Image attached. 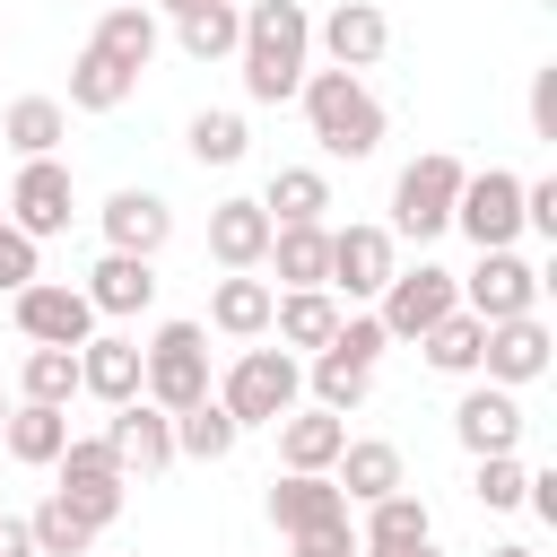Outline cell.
<instances>
[{
    "label": "cell",
    "mask_w": 557,
    "mask_h": 557,
    "mask_svg": "<svg viewBox=\"0 0 557 557\" xmlns=\"http://www.w3.org/2000/svg\"><path fill=\"white\" fill-rule=\"evenodd\" d=\"M261 261L278 270V287H322L331 278V226H270Z\"/></svg>",
    "instance_id": "cell-30"
},
{
    "label": "cell",
    "mask_w": 557,
    "mask_h": 557,
    "mask_svg": "<svg viewBox=\"0 0 557 557\" xmlns=\"http://www.w3.org/2000/svg\"><path fill=\"white\" fill-rule=\"evenodd\" d=\"M174 44L209 70V61H235V44H244V9L235 0H200V9H183L174 17Z\"/></svg>",
    "instance_id": "cell-29"
},
{
    "label": "cell",
    "mask_w": 557,
    "mask_h": 557,
    "mask_svg": "<svg viewBox=\"0 0 557 557\" xmlns=\"http://www.w3.org/2000/svg\"><path fill=\"white\" fill-rule=\"evenodd\" d=\"M0 557H35V531H26V513H0Z\"/></svg>",
    "instance_id": "cell-46"
},
{
    "label": "cell",
    "mask_w": 557,
    "mask_h": 557,
    "mask_svg": "<svg viewBox=\"0 0 557 557\" xmlns=\"http://www.w3.org/2000/svg\"><path fill=\"white\" fill-rule=\"evenodd\" d=\"M26 531H35V557H87V548H96V522L70 513L61 496H44V505L26 513Z\"/></svg>",
    "instance_id": "cell-37"
},
{
    "label": "cell",
    "mask_w": 557,
    "mask_h": 557,
    "mask_svg": "<svg viewBox=\"0 0 557 557\" xmlns=\"http://www.w3.org/2000/svg\"><path fill=\"white\" fill-rule=\"evenodd\" d=\"M244 444V426L218 409V400H191L183 418H174V461H226Z\"/></svg>",
    "instance_id": "cell-34"
},
{
    "label": "cell",
    "mask_w": 557,
    "mask_h": 557,
    "mask_svg": "<svg viewBox=\"0 0 557 557\" xmlns=\"http://www.w3.org/2000/svg\"><path fill=\"white\" fill-rule=\"evenodd\" d=\"M453 226H461L479 252H513V235H522V174H505V165H479V174H461Z\"/></svg>",
    "instance_id": "cell-7"
},
{
    "label": "cell",
    "mask_w": 557,
    "mask_h": 557,
    "mask_svg": "<svg viewBox=\"0 0 557 557\" xmlns=\"http://www.w3.org/2000/svg\"><path fill=\"white\" fill-rule=\"evenodd\" d=\"M87 44L139 78V70L157 61V44H165V35H157V9H148V0H122V9H104V17H96V35H87Z\"/></svg>",
    "instance_id": "cell-24"
},
{
    "label": "cell",
    "mask_w": 557,
    "mask_h": 557,
    "mask_svg": "<svg viewBox=\"0 0 557 557\" xmlns=\"http://www.w3.org/2000/svg\"><path fill=\"white\" fill-rule=\"evenodd\" d=\"M522 226L557 244V174H540V183H522Z\"/></svg>",
    "instance_id": "cell-44"
},
{
    "label": "cell",
    "mask_w": 557,
    "mask_h": 557,
    "mask_svg": "<svg viewBox=\"0 0 557 557\" xmlns=\"http://www.w3.org/2000/svg\"><path fill=\"white\" fill-rule=\"evenodd\" d=\"M270 331L287 339V348H331V331H339V296L331 287H287L278 305H270Z\"/></svg>",
    "instance_id": "cell-26"
},
{
    "label": "cell",
    "mask_w": 557,
    "mask_h": 557,
    "mask_svg": "<svg viewBox=\"0 0 557 557\" xmlns=\"http://www.w3.org/2000/svg\"><path fill=\"white\" fill-rule=\"evenodd\" d=\"M183 148H191L200 165H235V157L252 148V131H244V113H226V104H209V113H191V131H183Z\"/></svg>",
    "instance_id": "cell-38"
},
{
    "label": "cell",
    "mask_w": 557,
    "mask_h": 557,
    "mask_svg": "<svg viewBox=\"0 0 557 557\" xmlns=\"http://www.w3.org/2000/svg\"><path fill=\"white\" fill-rule=\"evenodd\" d=\"M270 522L287 540H313V531L348 522V496L331 487V470H287V479H270Z\"/></svg>",
    "instance_id": "cell-15"
},
{
    "label": "cell",
    "mask_w": 557,
    "mask_h": 557,
    "mask_svg": "<svg viewBox=\"0 0 557 557\" xmlns=\"http://www.w3.org/2000/svg\"><path fill=\"white\" fill-rule=\"evenodd\" d=\"M531 139H548V148H557V61H548V70H531Z\"/></svg>",
    "instance_id": "cell-43"
},
{
    "label": "cell",
    "mask_w": 557,
    "mask_h": 557,
    "mask_svg": "<svg viewBox=\"0 0 557 557\" xmlns=\"http://www.w3.org/2000/svg\"><path fill=\"white\" fill-rule=\"evenodd\" d=\"M78 296H87L96 313H113V322H122V313H148V305H157V261H139V252H104V261L87 270Z\"/></svg>",
    "instance_id": "cell-20"
},
{
    "label": "cell",
    "mask_w": 557,
    "mask_h": 557,
    "mask_svg": "<svg viewBox=\"0 0 557 557\" xmlns=\"http://www.w3.org/2000/svg\"><path fill=\"white\" fill-rule=\"evenodd\" d=\"M339 444H348V418H331V409H287L278 418V461L287 470H331Z\"/></svg>",
    "instance_id": "cell-28"
},
{
    "label": "cell",
    "mask_w": 557,
    "mask_h": 557,
    "mask_svg": "<svg viewBox=\"0 0 557 557\" xmlns=\"http://www.w3.org/2000/svg\"><path fill=\"white\" fill-rule=\"evenodd\" d=\"M453 305H461V278L418 261V270H392V287L374 296V322H383V339H426Z\"/></svg>",
    "instance_id": "cell-8"
},
{
    "label": "cell",
    "mask_w": 557,
    "mask_h": 557,
    "mask_svg": "<svg viewBox=\"0 0 557 557\" xmlns=\"http://www.w3.org/2000/svg\"><path fill=\"white\" fill-rule=\"evenodd\" d=\"M35 278H44V270H35V244L0 218V296H17V287H35Z\"/></svg>",
    "instance_id": "cell-42"
},
{
    "label": "cell",
    "mask_w": 557,
    "mask_h": 557,
    "mask_svg": "<svg viewBox=\"0 0 557 557\" xmlns=\"http://www.w3.org/2000/svg\"><path fill=\"white\" fill-rule=\"evenodd\" d=\"M305 131L322 139V157H374L383 148V104H374V87L366 78H348V70H305Z\"/></svg>",
    "instance_id": "cell-2"
},
{
    "label": "cell",
    "mask_w": 557,
    "mask_h": 557,
    "mask_svg": "<svg viewBox=\"0 0 557 557\" xmlns=\"http://www.w3.org/2000/svg\"><path fill=\"white\" fill-rule=\"evenodd\" d=\"M78 392H96L104 409L139 400V339H122V331H96V339L78 348Z\"/></svg>",
    "instance_id": "cell-22"
},
{
    "label": "cell",
    "mask_w": 557,
    "mask_h": 557,
    "mask_svg": "<svg viewBox=\"0 0 557 557\" xmlns=\"http://www.w3.org/2000/svg\"><path fill=\"white\" fill-rule=\"evenodd\" d=\"M104 444H113L122 479H165V470H174V418H165L157 400H122L113 426H104Z\"/></svg>",
    "instance_id": "cell-14"
},
{
    "label": "cell",
    "mask_w": 557,
    "mask_h": 557,
    "mask_svg": "<svg viewBox=\"0 0 557 557\" xmlns=\"http://www.w3.org/2000/svg\"><path fill=\"white\" fill-rule=\"evenodd\" d=\"M548 357H557V339H548V322H540V313L487 322V339H479V374H487L496 392H522V383H540V374H548Z\"/></svg>",
    "instance_id": "cell-12"
},
{
    "label": "cell",
    "mask_w": 557,
    "mask_h": 557,
    "mask_svg": "<svg viewBox=\"0 0 557 557\" xmlns=\"http://www.w3.org/2000/svg\"><path fill=\"white\" fill-rule=\"evenodd\" d=\"M305 383H313V409H331V418L366 409V392H374V374H366V366H348V357H331V348L313 357V374H305Z\"/></svg>",
    "instance_id": "cell-39"
},
{
    "label": "cell",
    "mask_w": 557,
    "mask_h": 557,
    "mask_svg": "<svg viewBox=\"0 0 557 557\" xmlns=\"http://www.w3.org/2000/svg\"><path fill=\"white\" fill-rule=\"evenodd\" d=\"M70 209H78V183H70V165L61 157H26L17 165V183H9V226L26 235V244H44V235H61L70 226Z\"/></svg>",
    "instance_id": "cell-10"
},
{
    "label": "cell",
    "mask_w": 557,
    "mask_h": 557,
    "mask_svg": "<svg viewBox=\"0 0 557 557\" xmlns=\"http://www.w3.org/2000/svg\"><path fill=\"white\" fill-rule=\"evenodd\" d=\"M487 557H531V548H487Z\"/></svg>",
    "instance_id": "cell-49"
},
{
    "label": "cell",
    "mask_w": 557,
    "mask_h": 557,
    "mask_svg": "<svg viewBox=\"0 0 557 557\" xmlns=\"http://www.w3.org/2000/svg\"><path fill=\"white\" fill-rule=\"evenodd\" d=\"M0 426H9V400H0Z\"/></svg>",
    "instance_id": "cell-50"
},
{
    "label": "cell",
    "mask_w": 557,
    "mask_h": 557,
    "mask_svg": "<svg viewBox=\"0 0 557 557\" xmlns=\"http://www.w3.org/2000/svg\"><path fill=\"white\" fill-rule=\"evenodd\" d=\"M331 487H339L348 505L392 496V487H400V444H383V435H348V444H339V461H331Z\"/></svg>",
    "instance_id": "cell-23"
},
{
    "label": "cell",
    "mask_w": 557,
    "mask_h": 557,
    "mask_svg": "<svg viewBox=\"0 0 557 557\" xmlns=\"http://www.w3.org/2000/svg\"><path fill=\"white\" fill-rule=\"evenodd\" d=\"M409 540H435V513H426V496H409V487L374 496V505H366V531H357V548H409Z\"/></svg>",
    "instance_id": "cell-33"
},
{
    "label": "cell",
    "mask_w": 557,
    "mask_h": 557,
    "mask_svg": "<svg viewBox=\"0 0 557 557\" xmlns=\"http://www.w3.org/2000/svg\"><path fill=\"white\" fill-rule=\"evenodd\" d=\"M392 339H383V322L374 313H339V331H331V357H348V366H366L374 374V357H383Z\"/></svg>",
    "instance_id": "cell-41"
},
{
    "label": "cell",
    "mask_w": 557,
    "mask_h": 557,
    "mask_svg": "<svg viewBox=\"0 0 557 557\" xmlns=\"http://www.w3.org/2000/svg\"><path fill=\"white\" fill-rule=\"evenodd\" d=\"M305 52H313V17L296 0H244V96L252 104H287L305 87Z\"/></svg>",
    "instance_id": "cell-1"
},
{
    "label": "cell",
    "mask_w": 557,
    "mask_h": 557,
    "mask_svg": "<svg viewBox=\"0 0 557 557\" xmlns=\"http://www.w3.org/2000/svg\"><path fill=\"white\" fill-rule=\"evenodd\" d=\"M392 270H400V235L392 226H331V296H348V305H374L383 287H392Z\"/></svg>",
    "instance_id": "cell-9"
},
{
    "label": "cell",
    "mask_w": 557,
    "mask_h": 557,
    "mask_svg": "<svg viewBox=\"0 0 557 557\" xmlns=\"http://www.w3.org/2000/svg\"><path fill=\"white\" fill-rule=\"evenodd\" d=\"M270 252V209L261 200H218L209 209V261L218 270H261Z\"/></svg>",
    "instance_id": "cell-19"
},
{
    "label": "cell",
    "mask_w": 557,
    "mask_h": 557,
    "mask_svg": "<svg viewBox=\"0 0 557 557\" xmlns=\"http://www.w3.org/2000/svg\"><path fill=\"white\" fill-rule=\"evenodd\" d=\"M209 400H218L235 426H278V418L305 400V366H296L287 348H244V357L209 383Z\"/></svg>",
    "instance_id": "cell-3"
},
{
    "label": "cell",
    "mask_w": 557,
    "mask_h": 557,
    "mask_svg": "<svg viewBox=\"0 0 557 557\" xmlns=\"http://www.w3.org/2000/svg\"><path fill=\"white\" fill-rule=\"evenodd\" d=\"M453 435H461V453H513L522 444V400L513 392H496V383H470L461 400H453Z\"/></svg>",
    "instance_id": "cell-18"
},
{
    "label": "cell",
    "mask_w": 557,
    "mask_h": 557,
    "mask_svg": "<svg viewBox=\"0 0 557 557\" xmlns=\"http://www.w3.org/2000/svg\"><path fill=\"white\" fill-rule=\"evenodd\" d=\"M9 313H17V331H26L35 348H87V339H96V305H87L78 287H61V278L17 287Z\"/></svg>",
    "instance_id": "cell-11"
},
{
    "label": "cell",
    "mask_w": 557,
    "mask_h": 557,
    "mask_svg": "<svg viewBox=\"0 0 557 557\" xmlns=\"http://www.w3.org/2000/svg\"><path fill=\"white\" fill-rule=\"evenodd\" d=\"M52 479H61L52 496H61L70 513H87L96 531L131 505V479H122V461H113V444H104V435H70V444H61V461H52Z\"/></svg>",
    "instance_id": "cell-6"
},
{
    "label": "cell",
    "mask_w": 557,
    "mask_h": 557,
    "mask_svg": "<svg viewBox=\"0 0 557 557\" xmlns=\"http://www.w3.org/2000/svg\"><path fill=\"white\" fill-rule=\"evenodd\" d=\"M70 392H78V348H26V366H17V400L70 409Z\"/></svg>",
    "instance_id": "cell-36"
},
{
    "label": "cell",
    "mask_w": 557,
    "mask_h": 557,
    "mask_svg": "<svg viewBox=\"0 0 557 557\" xmlns=\"http://www.w3.org/2000/svg\"><path fill=\"white\" fill-rule=\"evenodd\" d=\"M461 313H479V322L540 313V270H531L522 252H479V270L461 278Z\"/></svg>",
    "instance_id": "cell-13"
},
{
    "label": "cell",
    "mask_w": 557,
    "mask_h": 557,
    "mask_svg": "<svg viewBox=\"0 0 557 557\" xmlns=\"http://www.w3.org/2000/svg\"><path fill=\"white\" fill-rule=\"evenodd\" d=\"M104 9H122V0H104Z\"/></svg>",
    "instance_id": "cell-51"
},
{
    "label": "cell",
    "mask_w": 557,
    "mask_h": 557,
    "mask_svg": "<svg viewBox=\"0 0 557 557\" xmlns=\"http://www.w3.org/2000/svg\"><path fill=\"white\" fill-rule=\"evenodd\" d=\"M522 487H531V470H522L513 453H487V461H479V479H470V496H479L487 513H513V505H522Z\"/></svg>",
    "instance_id": "cell-40"
},
{
    "label": "cell",
    "mask_w": 557,
    "mask_h": 557,
    "mask_svg": "<svg viewBox=\"0 0 557 557\" xmlns=\"http://www.w3.org/2000/svg\"><path fill=\"white\" fill-rule=\"evenodd\" d=\"M131 87H139V78H131L122 61H104L96 44H78V61H70V113H122Z\"/></svg>",
    "instance_id": "cell-31"
},
{
    "label": "cell",
    "mask_w": 557,
    "mask_h": 557,
    "mask_svg": "<svg viewBox=\"0 0 557 557\" xmlns=\"http://www.w3.org/2000/svg\"><path fill=\"white\" fill-rule=\"evenodd\" d=\"M270 305H278V287H270V278H252V270H226V278L209 287V322H200V331L261 339V331H270Z\"/></svg>",
    "instance_id": "cell-21"
},
{
    "label": "cell",
    "mask_w": 557,
    "mask_h": 557,
    "mask_svg": "<svg viewBox=\"0 0 557 557\" xmlns=\"http://www.w3.org/2000/svg\"><path fill=\"white\" fill-rule=\"evenodd\" d=\"M0 139H9L17 157H52V148L70 139V104H61V96H17V104L0 113Z\"/></svg>",
    "instance_id": "cell-32"
},
{
    "label": "cell",
    "mask_w": 557,
    "mask_h": 557,
    "mask_svg": "<svg viewBox=\"0 0 557 557\" xmlns=\"http://www.w3.org/2000/svg\"><path fill=\"white\" fill-rule=\"evenodd\" d=\"M261 209H270V226H322L331 218V174L322 165H278Z\"/></svg>",
    "instance_id": "cell-25"
},
{
    "label": "cell",
    "mask_w": 557,
    "mask_h": 557,
    "mask_svg": "<svg viewBox=\"0 0 557 557\" xmlns=\"http://www.w3.org/2000/svg\"><path fill=\"white\" fill-rule=\"evenodd\" d=\"M479 339H487V322L453 305V313H444V322H435L418 348H426V366H435V374H479Z\"/></svg>",
    "instance_id": "cell-35"
},
{
    "label": "cell",
    "mask_w": 557,
    "mask_h": 557,
    "mask_svg": "<svg viewBox=\"0 0 557 557\" xmlns=\"http://www.w3.org/2000/svg\"><path fill=\"white\" fill-rule=\"evenodd\" d=\"M96 218H104V252H139V261H157V252H165V235H174L165 191H139V183H122Z\"/></svg>",
    "instance_id": "cell-16"
},
{
    "label": "cell",
    "mask_w": 557,
    "mask_h": 557,
    "mask_svg": "<svg viewBox=\"0 0 557 557\" xmlns=\"http://www.w3.org/2000/svg\"><path fill=\"white\" fill-rule=\"evenodd\" d=\"M0 444H9V461H26V470H52V461H61V444H70V409L17 400V409H9V426H0Z\"/></svg>",
    "instance_id": "cell-27"
},
{
    "label": "cell",
    "mask_w": 557,
    "mask_h": 557,
    "mask_svg": "<svg viewBox=\"0 0 557 557\" xmlns=\"http://www.w3.org/2000/svg\"><path fill=\"white\" fill-rule=\"evenodd\" d=\"M313 44L331 52V70H348V78H357V70H374V61H383V44H392V17H383L374 0H339V9L313 26Z\"/></svg>",
    "instance_id": "cell-17"
},
{
    "label": "cell",
    "mask_w": 557,
    "mask_h": 557,
    "mask_svg": "<svg viewBox=\"0 0 557 557\" xmlns=\"http://www.w3.org/2000/svg\"><path fill=\"white\" fill-rule=\"evenodd\" d=\"M296 557H357V522H339V531H313V540H296Z\"/></svg>",
    "instance_id": "cell-45"
},
{
    "label": "cell",
    "mask_w": 557,
    "mask_h": 557,
    "mask_svg": "<svg viewBox=\"0 0 557 557\" xmlns=\"http://www.w3.org/2000/svg\"><path fill=\"white\" fill-rule=\"evenodd\" d=\"M461 157L453 148H426V157H409L400 165V183H392V235H444L453 226V200H461Z\"/></svg>",
    "instance_id": "cell-5"
},
{
    "label": "cell",
    "mask_w": 557,
    "mask_h": 557,
    "mask_svg": "<svg viewBox=\"0 0 557 557\" xmlns=\"http://www.w3.org/2000/svg\"><path fill=\"white\" fill-rule=\"evenodd\" d=\"M139 400H157L165 418L209 400V331L200 322H157V339L139 348Z\"/></svg>",
    "instance_id": "cell-4"
},
{
    "label": "cell",
    "mask_w": 557,
    "mask_h": 557,
    "mask_svg": "<svg viewBox=\"0 0 557 557\" xmlns=\"http://www.w3.org/2000/svg\"><path fill=\"white\" fill-rule=\"evenodd\" d=\"M157 9H174V17H183V9H200V0H157Z\"/></svg>",
    "instance_id": "cell-48"
},
{
    "label": "cell",
    "mask_w": 557,
    "mask_h": 557,
    "mask_svg": "<svg viewBox=\"0 0 557 557\" xmlns=\"http://www.w3.org/2000/svg\"><path fill=\"white\" fill-rule=\"evenodd\" d=\"M357 557H444L435 540H409V548H357Z\"/></svg>",
    "instance_id": "cell-47"
}]
</instances>
